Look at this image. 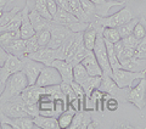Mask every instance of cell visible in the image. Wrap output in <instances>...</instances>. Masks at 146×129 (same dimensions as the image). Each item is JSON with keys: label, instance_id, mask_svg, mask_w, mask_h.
I'll list each match as a JSON object with an SVG mask.
<instances>
[{"label": "cell", "instance_id": "1", "mask_svg": "<svg viewBox=\"0 0 146 129\" xmlns=\"http://www.w3.org/2000/svg\"><path fill=\"white\" fill-rule=\"evenodd\" d=\"M27 85H28V80H27L23 72L20 71L13 73L12 76L9 77V79L5 83V88L0 95V102H5V101L20 96Z\"/></svg>", "mask_w": 146, "mask_h": 129}, {"label": "cell", "instance_id": "2", "mask_svg": "<svg viewBox=\"0 0 146 129\" xmlns=\"http://www.w3.org/2000/svg\"><path fill=\"white\" fill-rule=\"evenodd\" d=\"M111 77L119 88H130L135 80H140L143 78H146V70L140 72H134V71L124 70V68H118V70L112 71Z\"/></svg>", "mask_w": 146, "mask_h": 129}, {"label": "cell", "instance_id": "3", "mask_svg": "<svg viewBox=\"0 0 146 129\" xmlns=\"http://www.w3.org/2000/svg\"><path fill=\"white\" fill-rule=\"evenodd\" d=\"M99 89L102 93H106L110 96L118 99L122 102H127V94L129 91V88H119L116 82L112 79L111 76L107 74H102L101 76V83L99 85Z\"/></svg>", "mask_w": 146, "mask_h": 129}, {"label": "cell", "instance_id": "4", "mask_svg": "<svg viewBox=\"0 0 146 129\" xmlns=\"http://www.w3.org/2000/svg\"><path fill=\"white\" fill-rule=\"evenodd\" d=\"M133 18V12L128 6H124L122 10L117 11L113 15H108L105 17H96V22L100 23L102 27H119L124 25L125 22L130 21Z\"/></svg>", "mask_w": 146, "mask_h": 129}, {"label": "cell", "instance_id": "5", "mask_svg": "<svg viewBox=\"0 0 146 129\" xmlns=\"http://www.w3.org/2000/svg\"><path fill=\"white\" fill-rule=\"evenodd\" d=\"M93 53H94L95 57H96L100 67H101V70H102V74L111 76L112 74V67H111V64H110L107 50H106V44H105V39H104L102 34H98Z\"/></svg>", "mask_w": 146, "mask_h": 129}, {"label": "cell", "instance_id": "6", "mask_svg": "<svg viewBox=\"0 0 146 129\" xmlns=\"http://www.w3.org/2000/svg\"><path fill=\"white\" fill-rule=\"evenodd\" d=\"M127 102L133 104L139 110L145 108L146 106V78L140 79L134 88H129L127 94Z\"/></svg>", "mask_w": 146, "mask_h": 129}, {"label": "cell", "instance_id": "7", "mask_svg": "<svg viewBox=\"0 0 146 129\" xmlns=\"http://www.w3.org/2000/svg\"><path fill=\"white\" fill-rule=\"evenodd\" d=\"M45 66L44 63L39 62V61H35V60L31 59L28 56H25L22 59V68L21 71L25 73V76L28 80V85H34L36 79L42 72L43 67Z\"/></svg>", "mask_w": 146, "mask_h": 129}, {"label": "cell", "instance_id": "8", "mask_svg": "<svg viewBox=\"0 0 146 129\" xmlns=\"http://www.w3.org/2000/svg\"><path fill=\"white\" fill-rule=\"evenodd\" d=\"M49 29H50L51 38H50L48 47L51 48V49H57L63 41L73 33V31L71 28H68V27L63 26V25L55 23L52 21H51V25H50Z\"/></svg>", "mask_w": 146, "mask_h": 129}, {"label": "cell", "instance_id": "9", "mask_svg": "<svg viewBox=\"0 0 146 129\" xmlns=\"http://www.w3.org/2000/svg\"><path fill=\"white\" fill-rule=\"evenodd\" d=\"M62 78L58 71L54 66H44L42 72L38 77V79L35 82V85L38 86H50L55 84H61Z\"/></svg>", "mask_w": 146, "mask_h": 129}, {"label": "cell", "instance_id": "10", "mask_svg": "<svg viewBox=\"0 0 146 129\" xmlns=\"http://www.w3.org/2000/svg\"><path fill=\"white\" fill-rule=\"evenodd\" d=\"M21 68H22V59L9 54L5 63L0 67V79H1L3 84H5L9 77L12 76L13 73L20 72Z\"/></svg>", "mask_w": 146, "mask_h": 129}, {"label": "cell", "instance_id": "11", "mask_svg": "<svg viewBox=\"0 0 146 129\" xmlns=\"http://www.w3.org/2000/svg\"><path fill=\"white\" fill-rule=\"evenodd\" d=\"M52 22L58 23V25H63V26L68 27V28H71L72 31H74L76 27H77V23H79L80 21L73 15L72 12L66 11V10H63V9L58 7L56 13L52 16Z\"/></svg>", "mask_w": 146, "mask_h": 129}, {"label": "cell", "instance_id": "12", "mask_svg": "<svg viewBox=\"0 0 146 129\" xmlns=\"http://www.w3.org/2000/svg\"><path fill=\"white\" fill-rule=\"evenodd\" d=\"M28 57L35 60V61H39L44 63L45 66H51V63L56 60V49H51L49 47H43L39 50H36L35 53L27 55Z\"/></svg>", "mask_w": 146, "mask_h": 129}, {"label": "cell", "instance_id": "13", "mask_svg": "<svg viewBox=\"0 0 146 129\" xmlns=\"http://www.w3.org/2000/svg\"><path fill=\"white\" fill-rule=\"evenodd\" d=\"M91 121H93L91 111L79 110V111L76 112L74 117H73L72 123L70 126V129H88Z\"/></svg>", "mask_w": 146, "mask_h": 129}, {"label": "cell", "instance_id": "14", "mask_svg": "<svg viewBox=\"0 0 146 129\" xmlns=\"http://www.w3.org/2000/svg\"><path fill=\"white\" fill-rule=\"evenodd\" d=\"M44 94V88L38 85H27L26 89L22 91L21 98L25 101L26 105H34L38 104L40 96Z\"/></svg>", "mask_w": 146, "mask_h": 129}, {"label": "cell", "instance_id": "15", "mask_svg": "<svg viewBox=\"0 0 146 129\" xmlns=\"http://www.w3.org/2000/svg\"><path fill=\"white\" fill-rule=\"evenodd\" d=\"M51 66H54L58 71V73L61 74L62 82L70 83V84L73 82V66L71 63H68L66 60H58V59H56L51 63Z\"/></svg>", "mask_w": 146, "mask_h": 129}, {"label": "cell", "instance_id": "16", "mask_svg": "<svg viewBox=\"0 0 146 129\" xmlns=\"http://www.w3.org/2000/svg\"><path fill=\"white\" fill-rule=\"evenodd\" d=\"M80 63L85 67V70L89 73V76H102V70H101V67H100L96 57H95L93 50L89 51V54L82 60Z\"/></svg>", "mask_w": 146, "mask_h": 129}, {"label": "cell", "instance_id": "17", "mask_svg": "<svg viewBox=\"0 0 146 129\" xmlns=\"http://www.w3.org/2000/svg\"><path fill=\"white\" fill-rule=\"evenodd\" d=\"M23 11V15H22V22H21V27H20V34H21V38L22 39H28L31 38L32 35L35 34V29L33 28L32 26V22L29 20V16H28V7L25 5V7L22 9Z\"/></svg>", "mask_w": 146, "mask_h": 129}, {"label": "cell", "instance_id": "18", "mask_svg": "<svg viewBox=\"0 0 146 129\" xmlns=\"http://www.w3.org/2000/svg\"><path fill=\"white\" fill-rule=\"evenodd\" d=\"M34 124L36 128L40 129H58V122L57 118L54 116H44V114H38L33 117Z\"/></svg>", "mask_w": 146, "mask_h": 129}, {"label": "cell", "instance_id": "19", "mask_svg": "<svg viewBox=\"0 0 146 129\" xmlns=\"http://www.w3.org/2000/svg\"><path fill=\"white\" fill-rule=\"evenodd\" d=\"M28 16H29L32 26H33L35 32L42 31L44 28H49L50 25H51V21H49L45 17H43L38 11L34 10V9H32V10L28 11Z\"/></svg>", "mask_w": 146, "mask_h": 129}, {"label": "cell", "instance_id": "20", "mask_svg": "<svg viewBox=\"0 0 146 129\" xmlns=\"http://www.w3.org/2000/svg\"><path fill=\"white\" fill-rule=\"evenodd\" d=\"M122 68L124 70H129V71H134V72H140V71H145L146 70V59H139L133 56L129 60L121 62Z\"/></svg>", "mask_w": 146, "mask_h": 129}, {"label": "cell", "instance_id": "21", "mask_svg": "<svg viewBox=\"0 0 146 129\" xmlns=\"http://www.w3.org/2000/svg\"><path fill=\"white\" fill-rule=\"evenodd\" d=\"M98 34H99V32L93 26V23H90L83 31V43H84V47L88 50H93L94 49V45H95V41H96Z\"/></svg>", "mask_w": 146, "mask_h": 129}, {"label": "cell", "instance_id": "22", "mask_svg": "<svg viewBox=\"0 0 146 129\" xmlns=\"http://www.w3.org/2000/svg\"><path fill=\"white\" fill-rule=\"evenodd\" d=\"M5 50L9 54L15 55V56L20 59H23L26 56V40L22 38H18L15 41H12L9 47H6Z\"/></svg>", "mask_w": 146, "mask_h": 129}, {"label": "cell", "instance_id": "23", "mask_svg": "<svg viewBox=\"0 0 146 129\" xmlns=\"http://www.w3.org/2000/svg\"><path fill=\"white\" fill-rule=\"evenodd\" d=\"M76 112L77 111L74 108H72L71 106H68L65 111H63L60 116L57 117V122H58V127H60V129L70 128L71 123H72V119H73V117H74Z\"/></svg>", "mask_w": 146, "mask_h": 129}, {"label": "cell", "instance_id": "24", "mask_svg": "<svg viewBox=\"0 0 146 129\" xmlns=\"http://www.w3.org/2000/svg\"><path fill=\"white\" fill-rule=\"evenodd\" d=\"M89 51H91V50H88V49L84 47V43H82L79 47H78V49H77L74 53H73L72 55H70V56L66 59V61L68 63H71L72 66H74V64L79 63L82 60H83L86 56V55L89 54Z\"/></svg>", "mask_w": 146, "mask_h": 129}, {"label": "cell", "instance_id": "25", "mask_svg": "<svg viewBox=\"0 0 146 129\" xmlns=\"http://www.w3.org/2000/svg\"><path fill=\"white\" fill-rule=\"evenodd\" d=\"M12 127H13V129H34V128H36L33 118L28 117V116L12 118Z\"/></svg>", "mask_w": 146, "mask_h": 129}, {"label": "cell", "instance_id": "26", "mask_svg": "<svg viewBox=\"0 0 146 129\" xmlns=\"http://www.w3.org/2000/svg\"><path fill=\"white\" fill-rule=\"evenodd\" d=\"M101 83V76H89L83 84H80L84 89L85 96H90L91 91L95 89H99V85Z\"/></svg>", "mask_w": 146, "mask_h": 129}, {"label": "cell", "instance_id": "27", "mask_svg": "<svg viewBox=\"0 0 146 129\" xmlns=\"http://www.w3.org/2000/svg\"><path fill=\"white\" fill-rule=\"evenodd\" d=\"M18 38H21L20 31H4V32H0V44H1L4 48L9 47L12 41H15Z\"/></svg>", "mask_w": 146, "mask_h": 129}, {"label": "cell", "instance_id": "28", "mask_svg": "<svg viewBox=\"0 0 146 129\" xmlns=\"http://www.w3.org/2000/svg\"><path fill=\"white\" fill-rule=\"evenodd\" d=\"M88 77H89V73L86 72L85 67L80 62L73 66V80L74 82L79 83V84H83L88 79Z\"/></svg>", "mask_w": 146, "mask_h": 129}, {"label": "cell", "instance_id": "29", "mask_svg": "<svg viewBox=\"0 0 146 129\" xmlns=\"http://www.w3.org/2000/svg\"><path fill=\"white\" fill-rule=\"evenodd\" d=\"M102 37L106 41H110V43H113V44L122 39L119 32H118V29L115 28V27H104Z\"/></svg>", "mask_w": 146, "mask_h": 129}, {"label": "cell", "instance_id": "30", "mask_svg": "<svg viewBox=\"0 0 146 129\" xmlns=\"http://www.w3.org/2000/svg\"><path fill=\"white\" fill-rule=\"evenodd\" d=\"M21 9L18 7V6H13L11 10H9V11H6V10H4L3 11V13H1V16H0V32L3 31V28L5 27L9 22H10L13 17H15V15L16 13L20 11Z\"/></svg>", "mask_w": 146, "mask_h": 129}, {"label": "cell", "instance_id": "31", "mask_svg": "<svg viewBox=\"0 0 146 129\" xmlns=\"http://www.w3.org/2000/svg\"><path fill=\"white\" fill-rule=\"evenodd\" d=\"M138 22H139V18L133 17L130 21L125 22L124 25L117 27V29H118V32H119V34H121L122 38H123V37H127V35H129V34L133 33L134 27L136 26V23H138Z\"/></svg>", "mask_w": 146, "mask_h": 129}, {"label": "cell", "instance_id": "32", "mask_svg": "<svg viewBox=\"0 0 146 129\" xmlns=\"http://www.w3.org/2000/svg\"><path fill=\"white\" fill-rule=\"evenodd\" d=\"M22 15H23V11L20 10L15 15V17H13L5 27H4L1 32H4V31H20L21 22H22Z\"/></svg>", "mask_w": 146, "mask_h": 129}, {"label": "cell", "instance_id": "33", "mask_svg": "<svg viewBox=\"0 0 146 129\" xmlns=\"http://www.w3.org/2000/svg\"><path fill=\"white\" fill-rule=\"evenodd\" d=\"M33 9L38 11L40 15H42L43 17H45L46 20L52 21V16H51V13L49 12V9L46 6V3H45V0H35Z\"/></svg>", "mask_w": 146, "mask_h": 129}, {"label": "cell", "instance_id": "34", "mask_svg": "<svg viewBox=\"0 0 146 129\" xmlns=\"http://www.w3.org/2000/svg\"><path fill=\"white\" fill-rule=\"evenodd\" d=\"M133 34H134L139 40L146 37V18H145V17H140V18H139V22H138V23H136V26L134 27Z\"/></svg>", "mask_w": 146, "mask_h": 129}, {"label": "cell", "instance_id": "35", "mask_svg": "<svg viewBox=\"0 0 146 129\" xmlns=\"http://www.w3.org/2000/svg\"><path fill=\"white\" fill-rule=\"evenodd\" d=\"M35 35H36V39H38V43L40 45V48L48 47L50 38H51V34H50V29L49 28H44L42 31L35 32Z\"/></svg>", "mask_w": 146, "mask_h": 129}, {"label": "cell", "instance_id": "36", "mask_svg": "<svg viewBox=\"0 0 146 129\" xmlns=\"http://www.w3.org/2000/svg\"><path fill=\"white\" fill-rule=\"evenodd\" d=\"M40 49V45L38 43V39H36V35H32L31 38L26 39V56L29 54L35 53L36 50Z\"/></svg>", "mask_w": 146, "mask_h": 129}, {"label": "cell", "instance_id": "37", "mask_svg": "<svg viewBox=\"0 0 146 129\" xmlns=\"http://www.w3.org/2000/svg\"><path fill=\"white\" fill-rule=\"evenodd\" d=\"M102 104H104V107L106 108L107 111H110V112L117 111L118 107H119V100L116 99V98H113V96H110L108 99L104 100Z\"/></svg>", "mask_w": 146, "mask_h": 129}, {"label": "cell", "instance_id": "38", "mask_svg": "<svg viewBox=\"0 0 146 129\" xmlns=\"http://www.w3.org/2000/svg\"><path fill=\"white\" fill-rule=\"evenodd\" d=\"M134 56L139 59H146V37L140 39L139 44L134 49Z\"/></svg>", "mask_w": 146, "mask_h": 129}, {"label": "cell", "instance_id": "39", "mask_svg": "<svg viewBox=\"0 0 146 129\" xmlns=\"http://www.w3.org/2000/svg\"><path fill=\"white\" fill-rule=\"evenodd\" d=\"M122 41H123V44H124V47L127 48H129V49H135L136 48V45L139 44V39L136 38V37L131 33L129 35H127V37H123L122 38Z\"/></svg>", "mask_w": 146, "mask_h": 129}, {"label": "cell", "instance_id": "40", "mask_svg": "<svg viewBox=\"0 0 146 129\" xmlns=\"http://www.w3.org/2000/svg\"><path fill=\"white\" fill-rule=\"evenodd\" d=\"M45 3H46V6L49 9V12L51 13V16H54L55 13H56L57 9H58L56 0H45Z\"/></svg>", "mask_w": 146, "mask_h": 129}, {"label": "cell", "instance_id": "41", "mask_svg": "<svg viewBox=\"0 0 146 129\" xmlns=\"http://www.w3.org/2000/svg\"><path fill=\"white\" fill-rule=\"evenodd\" d=\"M7 56H9V53H7L6 50H5V48H4L3 45L0 44V67H1L3 64L5 63V61H6Z\"/></svg>", "mask_w": 146, "mask_h": 129}, {"label": "cell", "instance_id": "42", "mask_svg": "<svg viewBox=\"0 0 146 129\" xmlns=\"http://www.w3.org/2000/svg\"><path fill=\"white\" fill-rule=\"evenodd\" d=\"M56 3H57V6L60 9H63V10L71 12V7H70V4H68V0H56Z\"/></svg>", "mask_w": 146, "mask_h": 129}, {"label": "cell", "instance_id": "43", "mask_svg": "<svg viewBox=\"0 0 146 129\" xmlns=\"http://www.w3.org/2000/svg\"><path fill=\"white\" fill-rule=\"evenodd\" d=\"M10 3H12V0H0V9H5Z\"/></svg>", "mask_w": 146, "mask_h": 129}, {"label": "cell", "instance_id": "44", "mask_svg": "<svg viewBox=\"0 0 146 129\" xmlns=\"http://www.w3.org/2000/svg\"><path fill=\"white\" fill-rule=\"evenodd\" d=\"M4 88H5V84H3V82H1V79H0V95H1V93H3V90H4Z\"/></svg>", "mask_w": 146, "mask_h": 129}, {"label": "cell", "instance_id": "45", "mask_svg": "<svg viewBox=\"0 0 146 129\" xmlns=\"http://www.w3.org/2000/svg\"><path fill=\"white\" fill-rule=\"evenodd\" d=\"M3 11H4V9H0V16H1V13H3Z\"/></svg>", "mask_w": 146, "mask_h": 129}, {"label": "cell", "instance_id": "46", "mask_svg": "<svg viewBox=\"0 0 146 129\" xmlns=\"http://www.w3.org/2000/svg\"><path fill=\"white\" fill-rule=\"evenodd\" d=\"M12 1H13V0H12Z\"/></svg>", "mask_w": 146, "mask_h": 129}]
</instances>
